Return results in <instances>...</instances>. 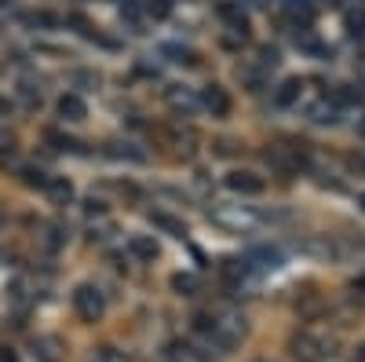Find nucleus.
<instances>
[{
	"label": "nucleus",
	"mask_w": 365,
	"mask_h": 362,
	"mask_svg": "<svg viewBox=\"0 0 365 362\" xmlns=\"http://www.w3.org/2000/svg\"><path fill=\"white\" fill-rule=\"evenodd\" d=\"M267 161H271L282 176H293L299 168H307V151L296 146V143H278V146L267 151Z\"/></svg>",
	"instance_id": "1"
},
{
	"label": "nucleus",
	"mask_w": 365,
	"mask_h": 362,
	"mask_svg": "<svg viewBox=\"0 0 365 362\" xmlns=\"http://www.w3.org/2000/svg\"><path fill=\"white\" fill-rule=\"evenodd\" d=\"M73 307H77V315L84 318V322H99L103 311H106V300H103V293L95 289V285H77L73 289Z\"/></svg>",
	"instance_id": "2"
},
{
	"label": "nucleus",
	"mask_w": 365,
	"mask_h": 362,
	"mask_svg": "<svg viewBox=\"0 0 365 362\" xmlns=\"http://www.w3.org/2000/svg\"><path fill=\"white\" fill-rule=\"evenodd\" d=\"M212 220H216L219 227H227V231H238V234L260 223V216H252V212H245L241 205H238V209H212Z\"/></svg>",
	"instance_id": "3"
},
{
	"label": "nucleus",
	"mask_w": 365,
	"mask_h": 362,
	"mask_svg": "<svg viewBox=\"0 0 365 362\" xmlns=\"http://www.w3.org/2000/svg\"><path fill=\"white\" fill-rule=\"evenodd\" d=\"M227 187L234 190V194H263L267 190V179L249 172V168H234V172L227 176Z\"/></svg>",
	"instance_id": "4"
},
{
	"label": "nucleus",
	"mask_w": 365,
	"mask_h": 362,
	"mask_svg": "<svg viewBox=\"0 0 365 362\" xmlns=\"http://www.w3.org/2000/svg\"><path fill=\"white\" fill-rule=\"evenodd\" d=\"M293 355L299 362H318L321 355H325V340H318V337H310V333H299L293 340Z\"/></svg>",
	"instance_id": "5"
},
{
	"label": "nucleus",
	"mask_w": 365,
	"mask_h": 362,
	"mask_svg": "<svg viewBox=\"0 0 365 362\" xmlns=\"http://www.w3.org/2000/svg\"><path fill=\"white\" fill-rule=\"evenodd\" d=\"M219 18L234 29V37H238V40H249V18H245V12H241L238 4L223 0V4H219Z\"/></svg>",
	"instance_id": "6"
},
{
	"label": "nucleus",
	"mask_w": 365,
	"mask_h": 362,
	"mask_svg": "<svg viewBox=\"0 0 365 362\" xmlns=\"http://www.w3.org/2000/svg\"><path fill=\"white\" fill-rule=\"evenodd\" d=\"M201 106L212 110V117H227L230 114V95L227 88H219V84H208L205 92H201Z\"/></svg>",
	"instance_id": "7"
},
{
	"label": "nucleus",
	"mask_w": 365,
	"mask_h": 362,
	"mask_svg": "<svg viewBox=\"0 0 365 362\" xmlns=\"http://www.w3.org/2000/svg\"><path fill=\"white\" fill-rule=\"evenodd\" d=\"M55 110H59L62 121H84V117H88V106H84V99H81V95H73V92L62 95Z\"/></svg>",
	"instance_id": "8"
},
{
	"label": "nucleus",
	"mask_w": 365,
	"mask_h": 362,
	"mask_svg": "<svg viewBox=\"0 0 365 362\" xmlns=\"http://www.w3.org/2000/svg\"><path fill=\"white\" fill-rule=\"evenodd\" d=\"M249 271H252V263L241 260V257H227V260L219 263V274H223V282H227V285H238Z\"/></svg>",
	"instance_id": "9"
},
{
	"label": "nucleus",
	"mask_w": 365,
	"mask_h": 362,
	"mask_svg": "<svg viewBox=\"0 0 365 362\" xmlns=\"http://www.w3.org/2000/svg\"><path fill=\"white\" fill-rule=\"evenodd\" d=\"M44 190H48V198L55 201V205H70V201H73V183L66 176H48Z\"/></svg>",
	"instance_id": "10"
},
{
	"label": "nucleus",
	"mask_w": 365,
	"mask_h": 362,
	"mask_svg": "<svg viewBox=\"0 0 365 362\" xmlns=\"http://www.w3.org/2000/svg\"><path fill=\"white\" fill-rule=\"evenodd\" d=\"M128 249H132V257H139V260H157V242L150 238V234H132V238H128Z\"/></svg>",
	"instance_id": "11"
},
{
	"label": "nucleus",
	"mask_w": 365,
	"mask_h": 362,
	"mask_svg": "<svg viewBox=\"0 0 365 362\" xmlns=\"http://www.w3.org/2000/svg\"><path fill=\"white\" fill-rule=\"evenodd\" d=\"M150 223H154V227H161V231H168L172 238H182V234H187V227H182V220L168 216V212H161V209L150 212Z\"/></svg>",
	"instance_id": "12"
},
{
	"label": "nucleus",
	"mask_w": 365,
	"mask_h": 362,
	"mask_svg": "<svg viewBox=\"0 0 365 362\" xmlns=\"http://www.w3.org/2000/svg\"><path fill=\"white\" fill-rule=\"evenodd\" d=\"M299 92H303V84H299L296 77H288V81H282V84L274 88V103H278V106H293V103L299 99Z\"/></svg>",
	"instance_id": "13"
},
{
	"label": "nucleus",
	"mask_w": 365,
	"mask_h": 362,
	"mask_svg": "<svg viewBox=\"0 0 365 362\" xmlns=\"http://www.w3.org/2000/svg\"><path fill=\"white\" fill-rule=\"evenodd\" d=\"M249 263H256V268H263V271H274V268H282V253L278 249H252V257H245Z\"/></svg>",
	"instance_id": "14"
},
{
	"label": "nucleus",
	"mask_w": 365,
	"mask_h": 362,
	"mask_svg": "<svg viewBox=\"0 0 365 362\" xmlns=\"http://www.w3.org/2000/svg\"><path fill=\"white\" fill-rule=\"evenodd\" d=\"M336 114H340V106L332 99H321V103L310 106V121H318V125H332V121H336Z\"/></svg>",
	"instance_id": "15"
},
{
	"label": "nucleus",
	"mask_w": 365,
	"mask_h": 362,
	"mask_svg": "<svg viewBox=\"0 0 365 362\" xmlns=\"http://www.w3.org/2000/svg\"><path fill=\"white\" fill-rule=\"evenodd\" d=\"M282 8L303 26L310 23V15H314V4H310V0H282Z\"/></svg>",
	"instance_id": "16"
},
{
	"label": "nucleus",
	"mask_w": 365,
	"mask_h": 362,
	"mask_svg": "<svg viewBox=\"0 0 365 362\" xmlns=\"http://www.w3.org/2000/svg\"><path fill=\"white\" fill-rule=\"evenodd\" d=\"M168 359L172 362H205V351L190 348V344H172L168 348Z\"/></svg>",
	"instance_id": "17"
},
{
	"label": "nucleus",
	"mask_w": 365,
	"mask_h": 362,
	"mask_svg": "<svg viewBox=\"0 0 365 362\" xmlns=\"http://www.w3.org/2000/svg\"><path fill=\"white\" fill-rule=\"evenodd\" d=\"M332 103H336V106H362V88H354V84H340V88L332 92Z\"/></svg>",
	"instance_id": "18"
},
{
	"label": "nucleus",
	"mask_w": 365,
	"mask_h": 362,
	"mask_svg": "<svg viewBox=\"0 0 365 362\" xmlns=\"http://www.w3.org/2000/svg\"><path fill=\"white\" fill-rule=\"evenodd\" d=\"M172 289L176 293H182V296H194L198 293V274H176V279H172Z\"/></svg>",
	"instance_id": "19"
},
{
	"label": "nucleus",
	"mask_w": 365,
	"mask_h": 362,
	"mask_svg": "<svg viewBox=\"0 0 365 362\" xmlns=\"http://www.w3.org/2000/svg\"><path fill=\"white\" fill-rule=\"evenodd\" d=\"M168 103L176 106V110H187V114L198 106V99H194V95H190V92H179V88H168Z\"/></svg>",
	"instance_id": "20"
},
{
	"label": "nucleus",
	"mask_w": 365,
	"mask_h": 362,
	"mask_svg": "<svg viewBox=\"0 0 365 362\" xmlns=\"http://www.w3.org/2000/svg\"><path fill=\"white\" fill-rule=\"evenodd\" d=\"M165 55H172V62H182V66H194L198 55L190 48H179V44H165Z\"/></svg>",
	"instance_id": "21"
},
{
	"label": "nucleus",
	"mask_w": 365,
	"mask_h": 362,
	"mask_svg": "<svg viewBox=\"0 0 365 362\" xmlns=\"http://www.w3.org/2000/svg\"><path fill=\"white\" fill-rule=\"evenodd\" d=\"M110 154L113 157H128V161H143V151H135V146L132 143H110Z\"/></svg>",
	"instance_id": "22"
},
{
	"label": "nucleus",
	"mask_w": 365,
	"mask_h": 362,
	"mask_svg": "<svg viewBox=\"0 0 365 362\" xmlns=\"http://www.w3.org/2000/svg\"><path fill=\"white\" fill-rule=\"evenodd\" d=\"M146 15L150 18H168L172 15V0H146Z\"/></svg>",
	"instance_id": "23"
},
{
	"label": "nucleus",
	"mask_w": 365,
	"mask_h": 362,
	"mask_svg": "<svg viewBox=\"0 0 365 362\" xmlns=\"http://www.w3.org/2000/svg\"><path fill=\"white\" fill-rule=\"evenodd\" d=\"M23 183H26V187H44L48 176L40 172V168H23Z\"/></svg>",
	"instance_id": "24"
},
{
	"label": "nucleus",
	"mask_w": 365,
	"mask_h": 362,
	"mask_svg": "<svg viewBox=\"0 0 365 362\" xmlns=\"http://www.w3.org/2000/svg\"><path fill=\"white\" fill-rule=\"evenodd\" d=\"M347 29L354 37H365V12H351L347 15Z\"/></svg>",
	"instance_id": "25"
},
{
	"label": "nucleus",
	"mask_w": 365,
	"mask_h": 362,
	"mask_svg": "<svg viewBox=\"0 0 365 362\" xmlns=\"http://www.w3.org/2000/svg\"><path fill=\"white\" fill-rule=\"evenodd\" d=\"M48 249H59L62 246V242H66V234H62V227H48Z\"/></svg>",
	"instance_id": "26"
},
{
	"label": "nucleus",
	"mask_w": 365,
	"mask_h": 362,
	"mask_svg": "<svg viewBox=\"0 0 365 362\" xmlns=\"http://www.w3.org/2000/svg\"><path fill=\"white\" fill-rule=\"evenodd\" d=\"M260 66H263V70L278 66V51H274V48H260Z\"/></svg>",
	"instance_id": "27"
},
{
	"label": "nucleus",
	"mask_w": 365,
	"mask_h": 362,
	"mask_svg": "<svg viewBox=\"0 0 365 362\" xmlns=\"http://www.w3.org/2000/svg\"><path fill=\"white\" fill-rule=\"evenodd\" d=\"M99 359H103V362H121V355H113V348H103Z\"/></svg>",
	"instance_id": "28"
},
{
	"label": "nucleus",
	"mask_w": 365,
	"mask_h": 362,
	"mask_svg": "<svg viewBox=\"0 0 365 362\" xmlns=\"http://www.w3.org/2000/svg\"><path fill=\"white\" fill-rule=\"evenodd\" d=\"M351 168H365V157H358V154H351Z\"/></svg>",
	"instance_id": "29"
},
{
	"label": "nucleus",
	"mask_w": 365,
	"mask_h": 362,
	"mask_svg": "<svg viewBox=\"0 0 365 362\" xmlns=\"http://www.w3.org/2000/svg\"><path fill=\"white\" fill-rule=\"evenodd\" d=\"M354 289H358V293H365V274H358V279H354Z\"/></svg>",
	"instance_id": "30"
},
{
	"label": "nucleus",
	"mask_w": 365,
	"mask_h": 362,
	"mask_svg": "<svg viewBox=\"0 0 365 362\" xmlns=\"http://www.w3.org/2000/svg\"><path fill=\"white\" fill-rule=\"evenodd\" d=\"M358 362H365V348H358Z\"/></svg>",
	"instance_id": "31"
},
{
	"label": "nucleus",
	"mask_w": 365,
	"mask_h": 362,
	"mask_svg": "<svg viewBox=\"0 0 365 362\" xmlns=\"http://www.w3.org/2000/svg\"><path fill=\"white\" fill-rule=\"evenodd\" d=\"M358 205H362V209H365V194H362V198H358Z\"/></svg>",
	"instance_id": "32"
},
{
	"label": "nucleus",
	"mask_w": 365,
	"mask_h": 362,
	"mask_svg": "<svg viewBox=\"0 0 365 362\" xmlns=\"http://www.w3.org/2000/svg\"><path fill=\"white\" fill-rule=\"evenodd\" d=\"M249 4H263V0H249Z\"/></svg>",
	"instance_id": "33"
},
{
	"label": "nucleus",
	"mask_w": 365,
	"mask_h": 362,
	"mask_svg": "<svg viewBox=\"0 0 365 362\" xmlns=\"http://www.w3.org/2000/svg\"><path fill=\"white\" fill-rule=\"evenodd\" d=\"M0 114H4V103H0Z\"/></svg>",
	"instance_id": "34"
}]
</instances>
